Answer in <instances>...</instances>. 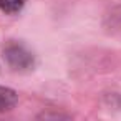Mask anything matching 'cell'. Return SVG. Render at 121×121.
<instances>
[{"label":"cell","mask_w":121,"mask_h":121,"mask_svg":"<svg viewBox=\"0 0 121 121\" xmlns=\"http://www.w3.org/2000/svg\"><path fill=\"white\" fill-rule=\"evenodd\" d=\"M5 58L13 70H28L33 66V56L22 45H10L5 48Z\"/></svg>","instance_id":"6da1fadb"},{"label":"cell","mask_w":121,"mask_h":121,"mask_svg":"<svg viewBox=\"0 0 121 121\" xmlns=\"http://www.w3.org/2000/svg\"><path fill=\"white\" fill-rule=\"evenodd\" d=\"M18 101V95L7 86H0V113L10 111Z\"/></svg>","instance_id":"7a4b0ae2"},{"label":"cell","mask_w":121,"mask_h":121,"mask_svg":"<svg viewBox=\"0 0 121 121\" xmlns=\"http://www.w3.org/2000/svg\"><path fill=\"white\" fill-rule=\"evenodd\" d=\"M25 0H0V10L7 15H15L23 9Z\"/></svg>","instance_id":"3957f363"}]
</instances>
